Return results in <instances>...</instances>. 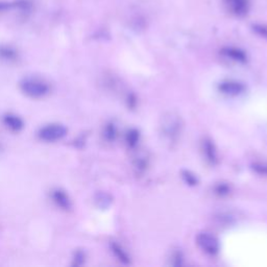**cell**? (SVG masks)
Masks as SVG:
<instances>
[{
	"label": "cell",
	"mask_w": 267,
	"mask_h": 267,
	"mask_svg": "<svg viewBox=\"0 0 267 267\" xmlns=\"http://www.w3.org/2000/svg\"><path fill=\"white\" fill-rule=\"evenodd\" d=\"M162 132L168 137L170 140H175L182 131V122L179 116L170 113L167 116H164L163 123L161 125Z\"/></svg>",
	"instance_id": "6da1fadb"
},
{
	"label": "cell",
	"mask_w": 267,
	"mask_h": 267,
	"mask_svg": "<svg viewBox=\"0 0 267 267\" xmlns=\"http://www.w3.org/2000/svg\"><path fill=\"white\" fill-rule=\"evenodd\" d=\"M21 89L24 93L30 97H35V98L43 97L48 93V91H49V89H48V86L46 84L40 82L38 79L32 78L23 80L21 84Z\"/></svg>",
	"instance_id": "7a4b0ae2"
},
{
	"label": "cell",
	"mask_w": 267,
	"mask_h": 267,
	"mask_svg": "<svg viewBox=\"0 0 267 267\" xmlns=\"http://www.w3.org/2000/svg\"><path fill=\"white\" fill-rule=\"evenodd\" d=\"M196 242L198 246L208 255L214 256L219 252V241L209 233H200L196 237Z\"/></svg>",
	"instance_id": "3957f363"
},
{
	"label": "cell",
	"mask_w": 267,
	"mask_h": 267,
	"mask_svg": "<svg viewBox=\"0 0 267 267\" xmlns=\"http://www.w3.org/2000/svg\"><path fill=\"white\" fill-rule=\"evenodd\" d=\"M66 135V128L60 124H49L40 129L39 137L44 141L53 142L62 139Z\"/></svg>",
	"instance_id": "277c9868"
},
{
	"label": "cell",
	"mask_w": 267,
	"mask_h": 267,
	"mask_svg": "<svg viewBox=\"0 0 267 267\" xmlns=\"http://www.w3.org/2000/svg\"><path fill=\"white\" fill-rule=\"evenodd\" d=\"M228 11L237 17H243L249 11V0H224Z\"/></svg>",
	"instance_id": "5b68a950"
},
{
	"label": "cell",
	"mask_w": 267,
	"mask_h": 267,
	"mask_svg": "<svg viewBox=\"0 0 267 267\" xmlns=\"http://www.w3.org/2000/svg\"><path fill=\"white\" fill-rule=\"evenodd\" d=\"M218 90L229 96H237L245 91V86L237 80H223L218 86Z\"/></svg>",
	"instance_id": "8992f818"
},
{
	"label": "cell",
	"mask_w": 267,
	"mask_h": 267,
	"mask_svg": "<svg viewBox=\"0 0 267 267\" xmlns=\"http://www.w3.org/2000/svg\"><path fill=\"white\" fill-rule=\"evenodd\" d=\"M221 54L226 59L237 63H245L247 61L246 53L236 47H224L221 49Z\"/></svg>",
	"instance_id": "52a82bcc"
},
{
	"label": "cell",
	"mask_w": 267,
	"mask_h": 267,
	"mask_svg": "<svg viewBox=\"0 0 267 267\" xmlns=\"http://www.w3.org/2000/svg\"><path fill=\"white\" fill-rule=\"evenodd\" d=\"M204 153L207 160L210 162L211 164H216L217 162V152L215 149L214 144L212 143L211 140L206 139L204 141Z\"/></svg>",
	"instance_id": "ba28073f"
},
{
	"label": "cell",
	"mask_w": 267,
	"mask_h": 267,
	"mask_svg": "<svg viewBox=\"0 0 267 267\" xmlns=\"http://www.w3.org/2000/svg\"><path fill=\"white\" fill-rule=\"evenodd\" d=\"M112 250H113V253L115 254V256L118 258L119 261H121L124 264H128V262H129L128 256L126 255V253L124 252V250L121 248L118 244L113 243L112 244Z\"/></svg>",
	"instance_id": "9c48e42d"
},
{
	"label": "cell",
	"mask_w": 267,
	"mask_h": 267,
	"mask_svg": "<svg viewBox=\"0 0 267 267\" xmlns=\"http://www.w3.org/2000/svg\"><path fill=\"white\" fill-rule=\"evenodd\" d=\"M139 141V132L137 129H131L126 134V143L129 147H135Z\"/></svg>",
	"instance_id": "30bf717a"
},
{
	"label": "cell",
	"mask_w": 267,
	"mask_h": 267,
	"mask_svg": "<svg viewBox=\"0 0 267 267\" xmlns=\"http://www.w3.org/2000/svg\"><path fill=\"white\" fill-rule=\"evenodd\" d=\"M4 122L7 126H10L13 129H17V131L22 127V121L16 116H6L4 118Z\"/></svg>",
	"instance_id": "8fae6325"
},
{
	"label": "cell",
	"mask_w": 267,
	"mask_h": 267,
	"mask_svg": "<svg viewBox=\"0 0 267 267\" xmlns=\"http://www.w3.org/2000/svg\"><path fill=\"white\" fill-rule=\"evenodd\" d=\"M53 197H54L56 203H58V205L61 206L62 208H69V200L63 192L55 191Z\"/></svg>",
	"instance_id": "7c38bea8"
},
{
	"label": "cell",
	"mask_w": 267,
	"mask_h": 267,
	"mask_svg": "<svg viewBox=\"0 0 267 267\" xmlns=\"http://www.w3.org/2000/svg\"><path fill=\"white\" fill-rule=\"evenodd\" d=\"M253 30L256 32L257 35H259L264 39H267V25L266 24H254Z\"/></svg>",
	"instance_id": "4fadbf2b"
},
{
	"label": "cell",
	"mask_w": 267,
	"mask_h": 267,
	"mask_svg": "<svg viewBox=\"0 0 267 267\" xmlns=\"http://www.w3.org/2000/svg\"><path fill=\"white\" fill-rule=\"evenodd\" d=\"M183 177H184L185 182L187 184H189V185H196L197 184L196 176L194 174H192L189 171H184L183 172Z\"/></svg>",
	"instance_id": "5bb4252c"
},
{
	"label": "cell",
	"mask_w": 267,
	"mask_h": 267,
	"mask_svg": "<svg viewBox=\"0 0 267 267\" xmlns=\"http://www.w3.org/2000/svg\"><path fill=\"white\" fill-rule=\"evenodd\" d=\"M116 136V129L113 124H110L106 129V137L108 140H114Z\"/></svg>",
	"instance_id": "9a60e30c"
},
{
	"label": "cell",
	"mask_w": 267,
	"mask_h": 267,
	"mask_svg": "<svg viewBox=\"0 0 267 267\" xmlns=\"http://www.w3.org/2000/svg\"><path fill=\"white\" fill-rule=\"evenodd\" d=\"M255 171L260 174H267V165L265 164H255L254 165Z\"/></svg>",
	"instance_id": "2e32d148"
},
{
	"label": "cell",
	"mask_w": 267,
	"mask_h": 267,
	"mask_svg": "<svg viewBox=\"0 0 267 267\" xmlns=\"http://www.w3.org/2000/svg\"><path fill=\"white\" fill-rule=\"evenodd\" d=\"M216 191L219 194H228L229 193V188H228V186H225V185H219L217 187Z\"/></svg>",
	"instance_id": "e0dca14e"
}]
</instances>
